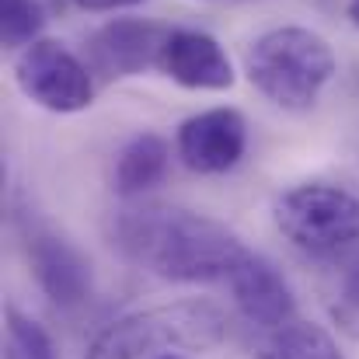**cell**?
<instances>
[{
  "label": "cell",
  "mask_w": 359,
  "mask_h": 359,
  "mask_svg": "<svg viewBox=\"0 0 359 359\" xmlns=\"http://www.w3.org/2000/svg\"><path fill=\"white\" fill-rule=\"evenodd\" d=\"M244 70L255 91L265 95L272 105L304 112L318 102L321 88L332 81L335 53L318 32L286 25L255 39Z\"/></svg>",
  "instance_id": "obj_2"
},
{
  "label": "cell",
  "mask_w": 359,
  "mask_h": 359,
  "mask_svg": "<svg viewBox=\"0 0 359 359\" xmlns=\"http://www.w3.org/2000/svg\"><path fill=\"white\" fill-rule=\"evenodd\" d=\"M28 255L53 304L77 307L91 297V265L81 258V251L70 241L56 238V234H35L28 244Z\"/></svg>",
  "instance_id": "obj_10"
},
{
  "label": "cell",
  "mask_w": 359,
  "mask_h": 359,
  "mask_svg": "<svg viewBox=\"0 0 359 359\" xmlns=\"http://www.w3.org/2000/svg\"><path fill=\"white\" fill-rule=\"evenodd\" d=\"M227 335V318L210 300H175L136 311L105 328L88 359H157V353L189 349L206 353Z\"/></svg>",
  "instance_id": "obj_3"
},
{
  "label": "cell",
  "mask_w": 359,
  "mask_h": 359,
  "mask_svg": "<svg viewBox=\"0 0 359 359\" xmlns=\"http://www.w3.org/2000/svg\"><path fill=\"white\" fill-rule=\"evenodd\" d=\"M171 161V147L157 133H140L119 150L116 161V192L119 196H140L154 189Z\"/></svg>",
  "instance_id": "obj_11"
},
{
  "label": "cell",
  "mask_w": 359,
  "mask_h": 359,
  "mask_svg": "<svg viewBox=\"0 0 359 359\" xmlns=\"http://www.w3.org/2000/svg\"><path fill=\"white\" fill-rule=\"evenodd\" d=\"M276 227L307 255H335L359 241V196L339 185H297L276 199Z\"/></svg>",
  "instance_id": "obj_4"
},
{
  "label": "cell",
  "mask_w": 359,
  "mask_h": 359,
  "mask_svg": "<svg viewBox=\"0 0 359 359\" xmlns=\"http://www.w3.org/2000/svg\"><path fill=\"white\" fill-rule=\"evenodd\" d=\"M7 359H56L46 328L21 311H7Z\"/></svg>",
  "instance_id": "obj_14"
},
{
  "label": "cell",
  "mask_w": 359,
  "mask_h": 359,
  "mask_svg": "<svg viewBox=\"0 0 359 359\" xmlns=\"http://www.w3.org/2000/svg\"><path fill=\"white\" fill-rule=\"evenodd\" d=\"M238 311L258 328H283L293 321L297 300L293 290L286 286V279L276 272V265L269 258H262L258 251H248L241 258V265L227 279Z\"/></svg>",
  "instance_id": "obj_8"
},
{
  "label": "cell",
  "mask_w": 359,
  "mask_h": 359,
  "mask_svg": "<svg viewBox=\"0 0 359 359\" xmlns=\"http://www.w3.org/2000/svg\"><path fill=\"white\" fill-rule=\"evenodd\" d=\"M157 359H178V356H157Z\"/></svg>",
  "instance_id": "obj_18"
},
{
  "label": "cell",
  "mask_w": 359,
  "mask_h": 359,
  "mask_svg": "<svg viewBox=\"0 0 359 359\" xmlns=\"http://www.w3.org/2000/svg\"><path fill=\"white\" fill-rule=\"evenodd\" d=\"M332 318L349 339L359 342V258L356 265L346 272V279H342V290H339V297L332 304Z\"/></svg>",
  "instance_id": "obj_15"
},
{
  "label": "cell",
  "mask_w": 359,
  "mask_h": 359,
  "mask_svg": "<svg viewBox=\"0 0 359 359\" xmlns=\"http://www.w3.org/2000/svg\"><path fill=\"white\" fill-rule=\"evenodd\" d=\"M14 81L28 102L56 116L81 112L95 98L91 70L56 39H35L25 46L14 60Z\"/></svg>",
  "instance_id": "obj_5"
},
{
  "label": "cell",
  "mask_w": 359,
  "mask_h": 359,
  "mask_svg": "<svg viewBox=\"0 0 359 359\" xmlns=\"http://www.w3.org/2000/svg\"><path fill=\"white\" fill-rule=\"evenodd\" d=\"M168 35L171 32L161 25H150L140 18H119V21H109L91 39V56L105 74L133 77V74H143L147 67H157Z\"/></svg>",
  "instance_id": "obj_9"
},
{
  "label": "cell",
  "mask_w": 359,
  "mask_h": 359,
  "mask_svg": "<svg viewBox=\"0 0 359 359\" xmlns=\"http://www.w3.org/2000/svg\"><path fill=\"white\" fill-rule=\"evenodd\" d=\"M178 157L189 171L224 175L244 157L248 122L238 109H210L178 126Z\"/></svg>",
  "instance_id": "obj_6"
},
{
  "label": "cell",
  "mask_w": 359,
  "mask_h": 359,
  "mask_svg": "<svg viewBox=\"0 0 359 359\" xmlns=\"http://www.w3.org/2000/svg\"><path fill=\"white\" fill-rule=\"evenodd\" d=\"M112 238L129 262L171 283H227L251 251L224 224L178 206L122 210Z\"/></svg>",
  "instance_id": "obj_1"
},
{
  "label": "cell",
  "mask_w": 359,
  "mask_h": 359,
  "mask_svg": "<svg viewBox=\"0 0 359 359\" xmlns=\"http://www.w3.org/2000/svg\"><path fill=\"white\" fill-rule=\"evenodd\" d=\"M262 359H342V353L321 325L290 321V325L276 328Z\"/></svg>",
  "instance_id": "obj_12"
},
{
  "label": "cell",
  "mask_w": 359,
  "mask_h": 359,
  "mask_svg": "<svg viewBox=\"0 0 359 359\" xmlns=\"http://www.w3.org/2000/svg\"><path fill=\"white\" fill-rule=\"evenodd\" d=\"M157 70L192 91H227L234 88V67L224 46L196 28H175L161 49Z\"/></svg>",
  "instance_id": "obj_7"
},
{
  "label": "cell",
  "mask_w": 359,
  "mask_h": 359,
  "mask_svg": "<svg viewBox=\"0 0 359 359\" xmlns=\"http://www.w3.org/2000/svg\"><path fill=\"white\" fill-rule=\"evenodd\" d=\"M81 11H122V7H136L143 0H74Z\"/></svg>",
  "instance_id": "obj_16"
},
{
  "label": "cell",
  "mask_w": 359,
  "mask_h": 359,
  "mask_svg": "<svg viewBox=\"0 0 359 359\" xmlns=\"http://www.w3.org/2000/svg\"><path fill=\"white\" fill-rule=\"evenodd\" d=\"M46 14L39 0H0V39L7 49H25L39 39Z\"/></svg>",
  "instance_id": "obj_13"
},
{
  "label": "cell",
  "mask_w": 359,
  "mask_h": 359,
  "mask_svg": "<svg viewBox=\"0 0 359 359\" xmlns=\"http://www.w3.org/2000/svg\"><path fill=\"white\" fill-rule=\"evenodd\" d=\"M346 11H349V18H353V25L359 28V0H349L346 4Z\"/></svg>",
  "instance_id": "obj_17"
}]
</instances>
